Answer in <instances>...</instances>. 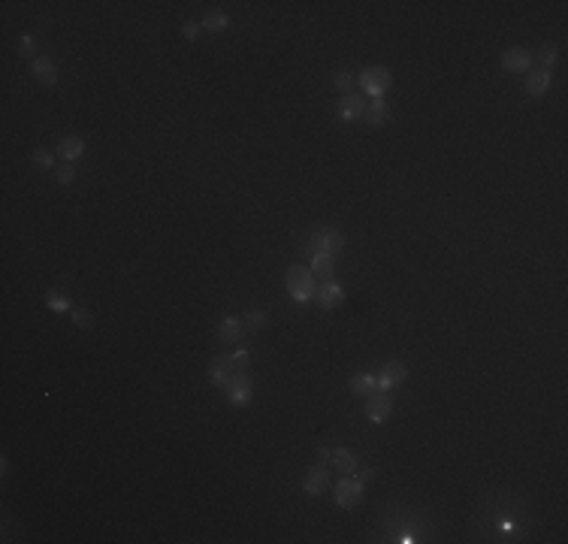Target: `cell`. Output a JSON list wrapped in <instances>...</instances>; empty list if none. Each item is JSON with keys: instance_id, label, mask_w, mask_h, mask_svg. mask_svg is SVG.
Here are the masks:
<instances>
[{"instance_id": "4fadbf2b", "label": "cell", "mask_w": 568, "mask_h": 544, "mask_svg": "<svg viewBox=\"0 0 568 544\" xmlns=\"http://www.w3.org/2000/svg\"><path fill=\"white\" fill-rule=\"evenodd\" d=\"M366 103H369V100H363L357 91H354V94H344L339 100V118L348 121V124H354V121H363V115H366Z\"/></svg>"}, {"instance_id": "cb8c5ba5", "label": "cell", "mask_w": 568, "mask_h": 544, "mask_svg": "<svg viewBox=\"0 0 568 544\" xmlns=\"http://www.w3.org/2000/svg\"><path fill=\"white\" fill-rule=\"evenodd\" d=\"M333 88H336L342 97L344 94H354V91H357V76L348 73V70H342V73L333 76Z\"/></svg>"}, {"instance_id": "5bb4252c", "label": "cell", "mask_w": 568, "mask_h": 544, "mask_svg": "<svg viewBox=\"0 0 568 544\" xmlns=\"http://www.w3.org/2000/svg\"><path fill=\"white\" fill-rule=\"evenodd\" d=\"M215 332H218V339L224 342V345H239L242 336H245V324H242V318L227 315V318L218 320V330Z\"/></svg>"}, {"instance_id": "2e32d148", "label": "cell", "mask_w": 568, "mask_h": 544, "mask_svg": "<svg viewBox=\"0 0 568 544\" xmlns=\"http://www.w3.org/2000/svg\"><path fill=\"white\" fill-rule=\"evenodd\" d=\"M550 82H553L550 70H529V73H526V94L529 97H544L547 91H550Z\"/></svg>"}, {"instance_id": "ba28073f", "label": "cell", "mask_w": 568, "mask_h": 544, "mask_svg": "<svg viewBox=\"0 0 568 544\" xmlns=\"http://www.w3.org/2000/svg\"><path fill=\"white\" fill-rule=\"evenodd\" d=\"M393 415V396L387 390H372L366 396V417L372 423H384Z\"/></svg>"}, {"instance_id": "7402d4cb", "label": "cell", "mask_w": 568, "mask_h": 544, "mask_svg": "<svg viewBox=\"0 0 568 544\" xmlns=\"http://www.w3.org/2000/svg\"><path fill=\"white\" fill-rule=\"evenodd\" d=\"M200 25H202V30H215V34H221V30L230 27V15H227V13H218V9H212V13H206V15L200 18Z\"/></svg>"}, {"instance_id": "44dd1931", "label": "cell", "mask_w": 568, "mask_h": 544, "mask_svg": "<svg viewBox=\"0 0 568 544\" xmlns=\"http://www.w3.org/2000/svg\"><path fill=\"white\" fill-rule=\"evenodd\" d=\"M372 390H378L372 372H357V375L351 378V393H354V396H369Z\"/></svg>"}, {"instance_id": "7a4b0ae2", "label": "cell", "mask_w": 568, "mask_h": 544, "mask_svg": "<svg viewBox=\"0 0 568 544\" xmlns=\"http://www.w3.org/2000/svg\"><path fill=\"white\" fill-rule=\"evenodd\" d=\"M357 85L366 91L372 100H384V94L393 88V73H390L387 67H381V64H372L366 70H360Z\"/></svg>"}, {"instance_id": "ffe728a7", "label": "cell", "mask_w": 568, "mask_h": 544, "mask_svg": "<svg viewBox=\"0 0 568 544\" xmlns=\"http://www.w3.org/2000/svg\"><path fill=\"white\" fill-rule=\"evenodd\" d=\"M309 269L314 272V276H321V278H333L330 272L336 269V257H330V254H309Z\"/></svg>"}, {"instance_id": "83f0119b", "label": "cell", "mask_w": 568, "mask_h": 544, "mask_svg": "<svg viewBox=\"0 0 568 544\" xmlns=\"http://www.w3.org/2000/svg\"><path fill=\"white\" fill-rule=\"evenodd\" d=\"M230 360H233V366H236V369H251V351L248 348L230 351Z\"/></svg>"}, {"instance_id": "f546056e", "label": "cell", "mask_w": 568, "mask_h": 544, "mask_svg": "<svg viewBox=\"0 0 568 544\" xmlns=\"http://www.w3.org/2000/svg\"><path fill=\"white\" fill-rule=\"evenodd\" d=\"M18 55H27V58H39V55H37V39L30 37V34H25V37H22V43H18Z\"/></svg>"}, {"instance_id": "8fae6325", "label": "cell", "mask_w": 568, "mask_h": 544, "mask_svg": "<svg viewBox=\"0 0 568 544\" xmlns=\"http://www.w3.org/2000/svg\"><path fill=\"white\" fill-rule=\"evenodd\" d=\"M502 67L508 70V73H529L532 70V55L526 52L523 46H511V48H505L502 52Z\"/></svg>"}, {"instance_id": "1f68e13d", "label": "cell", "mask_w": 568, "mask_h": 544, "mask_svg": "<svg viewBox=\"0 0 568 544\" xmlns=\"http://www.w3.org/2000/svg\"><path fill=\"white\" fill-rule=\"evenodd\" d=\"M375 475V472L369 469V466H357V472H354V478H357V481H363V484H366L369 478Z\"/></svg>"}, {"instance_id": "5b68a950", "label": "cell", "mask_w": 568, "mask_h": 544, "mask_svg": "<svg viewBox=\"0 0 568 544\" xmlns=\"http://www.w3.org/2000/svg\"><path fill=\"white\" fill-rule=\"evenodd\" d=\"M344 248V236L339 233L336 227H323V230H314L309 236V254H330V257H339Z\"/></svg>"}, {"instance_id": "ac0fdd59", "label": "cell", "mask_w": 568, "mask_h": 544, "mask_svg": "<svg viewBox=\"0 0 568 544\" xmlns=\"http://www.w3.org/2000/svg\"><path fill=\"white\" fill-rule=\"evenodd\" d=\"M387 118H390V109H387V103H384V100H369V103H366V115H363V121H366L369 127H384V124H387Z\"/></svg>"}, {"instance_id": "e0dca14e", "label": "cell", "mask_w": 568, "mask_h": 544, "mask_svg": "<svg viewBox=\"0 0 568 544\" xmlns=\"http://www.w3.org/2000/svg\"><path fill=\"white\" fill-rule=\"evenodd\" d=\"M330 462H333V469L342 472V475H354V472H357V466H360V457H357V453H354L351 448H333Z\"/></svg>"}, {"instance_id": "4dcf8cb0", "label": "cell", "mask_w": 568, "mask_h": 544, "mask_svg": "<svg viewBox=\"0 0 568 544\" xmlns=\"http://www.w3.org/2000/svg\"><path fill=\"white\" fill-rule=\"evenodd\" d=\"M200 34H202V25L200 22H185V25H181V37L191 39V43H194Z\"/></svg>"}, {"instance_id": "9c48e42d", "label": "cell", "mask_w": 568, "mask_h": 544, "mask_svg": "<svg viewBox=\"0 0 568 544\" xmlns=\"http://www.w3.org/2000/svg\"><path fill=\"white\" fill-rule=\"evenodd\" d=\"M330 466L327 462H314V466H309L306 478H302V490L309 493V496H321L323 490H330Z\"/></svg>"}, {"instance_id": "d4e9b609", "label": "cell", "mask_w": 568, "mask_h": 544, "mask_svg": "<svg viewBox=\"0 0 568 544\" xmlns=\"http://www.w3.org/2000/svg\"><path fill=\"white\" fill-rule=\"evenodd\" d=\"M556 60H560V48H556L553 43H544V46L538 48V64H541V70H553Z\"/></svg>"}, {"instance_id": "d6a6232c", "label": "cell", "mask_w": 568, "mask_h": 544, "mask_svg": "<svg viewBox=\"0 0 568 544\" xmlns=\"http://www.w3.org/2000/svg\"><path fill=\"white\" fill-rule=\"evenodd\" d=\"M318 457H321V462H330V457H333V448H327V445H321V451H318Z\"/></svg>"}, {"instance_id": "30bf717a", "label": "cell", "mask_w": 568, "mask_h": 544, "mask_svg": "<svg viewBox=\"0 0 568 544\" xmlns=\"http://www.w3.org/2000/svg\"><path fill=\"white\" fill-rule=\"evenodd\" d=\"M233 372H236V366H233L230 354H215V357L209 360V381H212V387L224 390L227 381L233 378Z\"/></svg>"}, {"instance_id": "d6986e66", "label": "cell", "mask_w": 568, "mask_h": 544, "mask_svg": "<svg viewBox=\"0 0 568 544\" xmlns=\"http://www.w3.org/2000/svg\"><path fill=\"white\" fill-rule=\"evenodd\" d=\"M46 306L55 311V315H67V311H73L76 306H73V299H70L64 290H58V287H52V290H46Z\"/></svg>"}, {"instance_id": "484cf974", "label": "cell", "mask_w": 568, "mask_h": 544, "mask_svg": "<svg viewBox=\"0 0 568 544\" xmlns=\"http://www.w3.org/2000/svg\"><path fill=\"white\" fill-rule=\"evenodd\" d=\"M70 318H73V324H76L79 330H91V327H94V315H91L88 309H82V306L70 311Z\"/></svg>"}, {"instance_id": "6da1fadb", "label": "cell", "mask_w": 568, "mask_h": 544, "mask_svg": "<svg viewBox=\"0 0 568 544\" xmlns=\"http://www.w3.org/2000/svg\"><path fill=\"white\" fill-rule=\"evenodd\" d=\"M284 285H288V294L293 302H299V306H306V302L314 299V290H318V285H314V272L309 266H290L288 269V278H284Z\"/></svg>"}, {"instance_id": "7c38bea8", "label": "cell", "mask_w": 568, "mask_h": 544, "mask_svg": "<svg viewBox=\"0 0 568 544\" xmlns=\"http://www.w3.org/2000/svg\"><path fill=\"white\" fill-rule=\"evenodd\" d=\"M30 73H34V79L39 85L52 88L58 82V60L49 58V55H39V58L30 60Z\"/></svg>"}, {"instance_id": "f1b7e54d", "label": "cell", "mask_w": 568, "mask_h": 544, "mask_svg": "<svg viewBox=\"0 0 568 544\" xmlns=\"http://www.w3.org/2000/svg\"><path fill=\"white\" fill-rule=\"evenodd\" d=\"M55 179H58V185H70V181L76 179V167L73 164H60L55 169Z\"/></svg>"}, {"instance_id": "3957f363", "label": "cell", "mask_w": 568, "mask_h": 544, "mask_svg": "<svg viewBox=\"0 0 568 544\" xmlns=\"http://www.w3.org/2000/svg\"><path fill=\"white\" fill-rule=\"evenodd\" d=\"M227 402L233 408H248L251 399H254V384H251V372L248 369H236L233 372V378L227 381Z\"/></svg>"}, {"instance_id": "603a6c76", "label": "cell", "mask_w": 568, "mask_h": 544, "mask_svg": "<svg viewBox=\"0 0 568 544\" xmlns=\"http://www.w3.org/2000/svg\"><path fill=\"white\" fill-rule=\"evenodd\" d=\"M30 164H34V169H39V173H46V169H52L55 167V155H52V148H34L30 151Z\"/></svg>"}, {"instance_id": "4316f807", "label": "cell", "mask_w": 568, "mask_h": 544, "mask_svg": "<svg viewBox=\"0 0 568 544\" xmlns=\"http://www.w3.org/2000/svg\"><path fill=\"white\" fill-rule=\"evenodd\" d=\"M242 324H245V330L248 332H254V330H260L263 324H266V311H257V309H251L245 318H242Z\"/></svg>"}, {"instance_id": "52a82bcc", "label": "cell", "mask_w": 568, "mask_h": 544, "mask_svg": "<svg viewBox=\"0 0 568 544\" xmlns=\"http://www.w3.org/2000/svg\"><path fill=\"white\" fill-rule=\"evenodd\" d=\"M314 302H318L323 311L339 309L342 302H344V287L339 285L336 278H323L321 285H318V290H314Z\"/></svg>"}, {"instance_id": "277c9868", "label": "cell", "mask_w": 568, "mask_h": 544, "mask_svg": "<svg viewBox=\"0 0 568 544\" xmlns=\"http://www.w3.org/2000/svg\"><path fill=\"white\" fill-rule=\"evenodd\" d=\"M363 496H366V484L357 481L354 475H342V481L333 487V502H336L339 508H344V511L357 508L363 502Z\"/></svg>"}, {"instance_id": "8992f818", "label": "cell", "mask_w": 568, "mask_h": 544, "mask_svg": "<svg viewBox=\"0 0 568 544\" xmlns=\"http://www.w3.org/2000/svg\"><path fill=\"white\" fill-rule=\"evenodd\" d=\"M405 378H408V366H405L402 360H390L384 363L381 372L375 375V384H378V390H396L399 384H405Z\"/></svg>"}, {"instance_id": "9a60e30c", "label": "cell", "mask_w": 568, "mask_h": 544, "mask_svg": "<svg viewBox=\"0 0 568 544\" xmlns=\"http://www.w3.org/2000/svg\"><path fill=\"white\" fill-rule=\"evenodd\" d=\"M55 151H58V157L64 160V164H76V160L88 151V145H85V139H82V136H64V139L58 143Z\"/></svg>"}]
</instances>
